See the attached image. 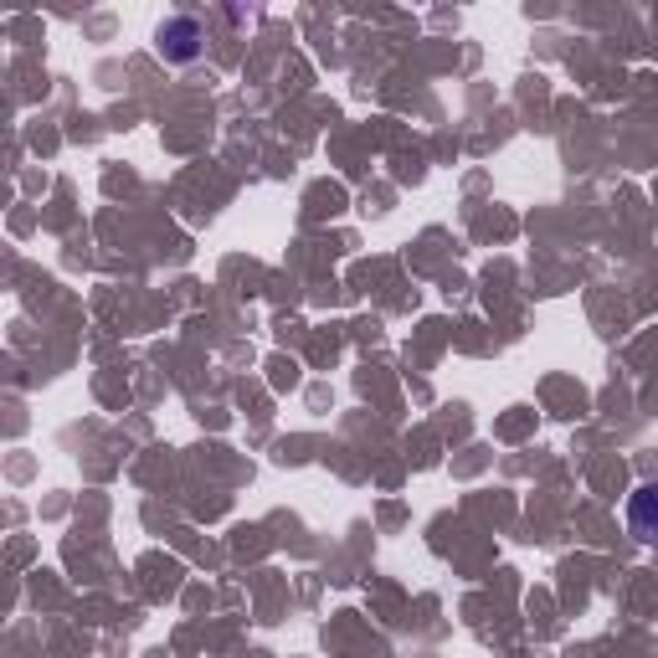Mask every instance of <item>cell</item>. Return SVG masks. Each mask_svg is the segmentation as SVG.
Here are the masks:
<instances>
[{
  "instance_id": "1",
  "label": "cell",
  "mask_w": 658,
  "mask_h": 658,
  "mask_svg": "<svg viewBox=\"0 0 658 658\" xmlns=\"http://www.w3.org/2000/svg\"><path fill=\"white\" fill-rule=\"evenodd\" d=\"M155 42H160V57L191 62V57H201V42H206V31H201V21H195V15H170Z\"/></svg>"
},
{
  "instance_id": "2",
  "label": "cell",
  "mask_w": 658,
  "mask_h": 658,
  "mask_svg": "<svg viewBox=\"0 0 658 658\" xmlns=\"http://www.w3.org/2000/svg\"><path fill=\"white\" fill-rule=\"evenodd\" d=\"M628 530L638 545H658V479L638 484L628 494Z\"/></svg>"
}]
</instances>
